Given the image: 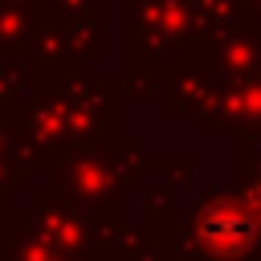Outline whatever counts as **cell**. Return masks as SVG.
Here are the masks:
<instances>
[{
  "label": "cell",
  "instance_id": "1",
  "mask_svg": "<svg viewBox=\"0 0 261 261\" xmlns=\"http://www.w3.org/2000/svg\"><path fill=\"white\" fill-rule=\"evenodd\" d=\"M204 241L216 249V253H241V249H249V241H253V220L241 212V208H216V212H208L204 216Z\"/></svg>",
  "mask_w": 261,
  "mask_h": 261
}]
</instances>
